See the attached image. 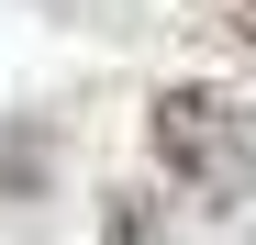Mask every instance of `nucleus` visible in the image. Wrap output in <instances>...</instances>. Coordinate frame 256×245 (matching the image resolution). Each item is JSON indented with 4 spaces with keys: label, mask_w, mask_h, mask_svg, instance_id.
<instances>
[{
    "label": "nucleus",
    "mask_w": 256,
    "mask_h": 245,
    "mask_svg": "<svg viewBox=\"0 0 256 245\" xmlns=\"http://www.w3.org/2000/svg\"><path fill=\"white\" fill-rule=\"evenodd\" d=\"M145 145L167 156V178L190 200H245L256 190V112L234 90H156Z\"/></svg>",
    "instance_id": "nucleus-1"
},
{
    "label": "nucleus",
    "mask_w": 256,
    "mask_h": 245,
    "mask_svg": "<svg viewBox=\"0 0 256 245\" xmlns=\"http://www.w3.org/2000/svg\"><path fill=\"white\" fill-rule=\"evenodd\" d=\"M190 12L223 34V45H245V56H256V0H190Z\"/></svg>",
    "instance_id": "nucleus-2"
},
{
    "label": "nucleus",
    "mask_w": 256,
    "mask_h": 245,
    "mask_svg": "<svg viewBox=\"0 0 256 245\" xmlns=\"http://www.w3.org/2000/svg\"><path fill=\"white\" fill-rule=\"evenodd\" d=\"M112 245H156V200L145 190H112Z\"/></svg>",
    "instance_id": "nucleus-3"
},
{
    "label": "nucleus",
    "mask_w": 256,
    "mask_h": 245,
    "mask_svg": "<svg viewBox=\"0 0 256 245\" xmlns=\"http://www.w3.org/2000/svg\"><path fill=\"white\" fill-rule=\"evenodd\" d=\"M0 190H34V145L22 134H0Z\"/></svg>",
    "instance_id": "nucleus-4"
}]
</instances>
